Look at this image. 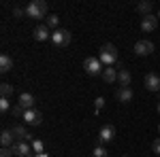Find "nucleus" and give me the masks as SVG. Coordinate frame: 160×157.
Listing matches in <instances>:
<instances>
[{
    "mask_svg": "<svg viewBox=\"0 0 160 157\" xmlns=\"http://www.w3.org/2000/svg\"><path fill=\"white\" fill-rule=\"evenodd\" d=\"M98 60L102 62L105 68H107V66H113V64L118 62V49H115V45L105 43V45L98 49Z\"/></svg>",
    "mask_w": 160,
    "mask_h": 157,
    "instance_id": "nucleus-1",
    "label": "nucleus"
},
{
    "mask_svg": "<svg viewBox=\"0 0 160 157\" xmlns=\"http://www.w3.org/2000/svg\"><path fill=\"white\" fill-rule=\"evenodd\" d=\"M26 15L30 19H47V2L45 0H32L28 7H26Z\"/></svg>",
    "mask_w": 160,
    "mask_h": 157,
    "instance_id": "nucleus-2",
    "label": "nucleus"
},
{
    "mask_svg": "<svg viewBox=\"0 0 160 157\" xmlns=\"http://www.w3.org/2000/svg\"><path fill=\"white\" fill-rule=\"evenodd\" d=\"M83 70H86L90 76H98V74H102L105 66H102V62H100L98 58H86V62H83Z\"/></svg>",
    "mask_w": 160,
    "mask_h": 157,
    "instance_id": "nucleus-3",
    "label": "nucleus"
},
{
    "mask_svg": "<svg viewBox=\"0 0 160 157\" xmlns=\"http://www.w3.org/2000/svg\"><path fill=\"white\" fill-rule=\"evenodd\" d=\"M51 43L56 45V47H66L68 43H71V32L68 30H56V32H51Z\"/></svg>",
    "mask_w": 160,
    "mask_h": 157,
    "instance_id": "nucleus-4",
    "label": "nucleus"
},
{
    "mask_svg": "<svg viewBox=\"0 0 160 157\" xmlns=\"http://www.w3.org/2000/svg\"><path fill=\"white\" fill-rule=\"evenodd\" d=\"M115 140V127L113 125H102L98 132V145H107V142H113Z\"/></svg>",
    "mask_w": 160,
    "mask_h": 157,
    "instance_id": "nucleus-5",
    "label": "nucleus"
},
{
    "mask_svg": "<svg viewBox=\"0 0 160 157\" xmlns=\"http://www.w3.org/2000/svg\"><path fill=\"white\" fill-rule=\"evenodd\" d=\"M11 151H13L15 157H30L32 155V146H30V142H26V140L15 142V145L11 146Z\"/></svg>",
    "mask_w": 160,
    "mask_h": 157,
    "instance_id": "nucleus-6",
    "label": "nucleus"
},
{
    "mask_svg": "<svg viewBox=\"0 0 160 157\" xmlns=\"http://www.w3.org/2000/svg\"><path fill=\"white\" fill-rule=\"evenodd\" d=\"M41 121H43L41 110H37V109L26 110V115H24V123L26 125H41Z\"/></svg>",
    "mask_w": 160,
    "mask_h": 157,
    "instance_id": "nucleus-7",
    "label": "nucleus"
},
{
    "mask_svg": "<svg viewBox=\"0 0 160 157\" xmlns=\"http://www.w3.org/2000/svg\"><path fill=\"white\" fill-rule=\"evenodd\" d=\"M145 89L148 91H160V76L156 72H148L145 74Z\"/></svg>",
    "mask_w": 160,
    "mask_h": 157,
    "instance_id": "nucleus-8",
    "label": "nucleus"
},
{
    "mask_svg": "<svg viewBox=\"0 0 160 157\" xmlns=\"http://www.w3.org/2000/svg\"><path fill=\"white\" fill-rule=\"evenodd\" d=\"M135 53L137 55H149V53H154V43L152 40H137Z\"/></svg>",
    "mask_w": 160,
    "mask_h": 157,
    "instance_id": "nucleus-9",
    "label": "nucleus"
},
{
    "mask_svg": "<svg viewBox=\"0 0 160 157\" xmlns=\"http://www.w3.org/2000/svg\"><path fill=\"white\" fill-rule=\"evenodd\" d=\"M11 132H13V136H15L17 140H26V142H32V140H34V138L30 136V132L26 130L24 125H13Z\"/></svg>",
    "mask_w": 160,
    "mask_h": 157,
    "instance_id": "nucleus-10",
    "label": "nucleus"
},
{
    "mask_svg": "<svg viewBox=\"0 0 160 157\" xmlns=\"http://www.w3.org/2000/svg\"><path fill=\"white\" fill-rule=\"evenodd\" d=\"M32 36H34V40L43 43V40H47V38L51 40V32H49V28H47V25H37V28L32 30Z\"/></svg>",
    "mask_w": 160,
    "mask_h": 157,
    "instance_id": "nucleus-11",
    "label": "nucleus"
},
{
    "mask_svg": "<svg viewBox=\"0 0 160 157\" xmlns=\"http://www.w3.org/2000/svg\"><path fill=\"white\" fill-rule=\"evenodd\" d=\"M156 25H158V17H154V15H148V17L141 19V30H143L145 34H148V32H154Z\"/></svg>",
    "mask_w": 160,
    "mask_h": 157,
    "instance_id": "nucleus-12",
    "label": "nucleus"
},
{
    "mask_svg": "<svg viewBox=\"0 0 160 157\" xmlns=\"http://www.w3.org/2000/svg\"><path fill=\"white\" fill-rule=\"evenodd\" d=\"M132 96H135V94H132V89H130V87H120V89L115 91L118 102H124V104H126V102H132Z\"/></svg>",
    "mask_w": 160,
    "mask_h": 157,
    "instance_id": "nucleus-13",
    "label": "nucleus"
},
{
    "mask_svg": "<svg viewBox=\"0 0 160 157\" xmlns=\"http://www.w3.org/2000/svg\"><path fill=\"white\" fill-rule=\"evenodd\" d=\"M152 11H154V2H152V0H143V2L137 4V13H141L143 17L152 15Z\"/></svg>",
    "mask_w": 160,
    "mask_h": 157,
    "instance_id": "nucleus-14",
    "label": "nucleus"
},
{
    "mask_svg": "<svg viewBox=\"0 0 160 157\" xmlns=\"http://www.w3.org/2000/svg\"><path fill=\"white\" fill-rule=\"evenodd\" d=\"M100 76H102V81H105V83H115V81H118V70H115L113 66H107V68L102 70Z\"/></svg>",
    "mask_w": 160,
    "mask_h": 157,
    "instance_id": "nucleus-15",
    "label": "nucleus"
},
{
    "mask_svg": "<svg viewBox=\"0 0 160 157\" xmlns=\"http://www.w3.org/2000/svg\"><path fill=\"white\" fill-rule=\"evenodd\" d=\"M34 102H37V100H34V96H32V94H28V91H24V94L19 96V104H22L26 110L34 109Z\"/></svg>",
    "mask_w": 160,
    "mask_h": 157,
    "instance_id": "nucleus-16",
    "label": "nucleus"
},
{
    "mask_svg": "<svg viewBox=\"0 0 160 157\" xmlns=\"http://www.w3.org/2000/svg\"><path fill=\"white\" fill-rule=\"evenodd\" d=\"M13 138H15V136H13L11 130H2V134H0V142H2L4 149H11V146L15 145V142H13Z\"/></svg>",
    "mask_w": 160,
    "mask_h": 157,
    "instance_id": "nucleus-17",
    "label": "nucleus"
},
{
    "mask_svg": "<svg viewBox=\"0 0 160 157\" xmlns=\"http://www.w3.org/2000/svg\"><path fill=\"white\" fill-rule=\"evenodd\" d=\"M11 68H13V58L7 55V53H2L0 55V72H9Z\"/></svg>",
    "mask_w": 160,
    "mask_h": 157,
    "instance_id": "nucleus-18",
    "label": "nucleus"
},
{
    "mask_svg": "<svg viewBox=\"0 0 160 157\" xmlns=\"http://www.w3.org/2000/svg\"><path fill=\"white\" fill-rule=\"evenodd\" d=\"M118 83H120V87H128L130 85V72L126 68H120L118 70Z\"/></svg>",
    "mask_w": 160,
    "mask_h": 157,
    "instance_id": "nucleus-19",
    "label": "nucleus"
},
{
    "mask_svg": "<svg viewBox=\"0 0 160 157\" xmlns=\"http://www.w3.org/2000/svg\"><path fill=\"white\" fill-rule=\"evenodd\" d=\"M58 24H60V17H58V15H53V13H51V15H47V28H49V30H53V32H56V30H60V28H58Z\"/></svg>",
    "mask_w": 160,
    "mask_h": 157,
    "instance_id": "nucleus-20",
    "label": "nucleus"
},
{
    "mask_svg": "<svg viewBox=\"0 0 160 157\" xmlns=\"http://www.w3.org/2000/svg\"><path fill=\"white\" fill-rule=\"evenodd\" d=\"M30 146H32V153H34V155L45 153V145H43V140H38V138H34V140L30 142Z\"/></svg>",
    "mask_w": 160,
    "mask_h": 157,
    "instance_id": "nucleus-21",
    "label": "nucleus"
},
{
    "mask_svg": "<svg viewBox=\"0 0 160 157\" xmlns=\"http://www.w3.org/2000/svg\"><path fill=\"white\" fill-rule=\"evenodd\" d=\"M0 94H2V98L13 96V85L11 83H2V85H0Z\"/></svg>",
    "mask_w": 160,
    "mask_h": 157,
    "instance_id": "nucleus-22",
    "label": "nucleus"
},
{
    "mask_svg": "<svg viewBox=\"0 0 160 157\" xmlns=\"http://www.w3.org/2000/svg\"><path fill=\"white\" fill-rule=\"evenodd\" d=\"M13 17H15V19H24V17H28V15H26V9H22V7H13Z\"/></svg>",
    "mask_w": 160,
    "mask_h": 157,
    "instance_id": "nucleus-23",
    "label": "nucleus"
},
{
    "mask_svg": "<svg viewBox=\"0 0 160 157\" xmlns=\"http://www.w3.org/2000/svg\"><path fill=\"white\" fill-rule=\"evenodd\" d=\"M0 110H2V113H9V110H11V102H9V98H0Z\"/></svg>",
    "mask_w": 160,
    "mask_h": 157,
    "instance_id": "nucleus-24",
    "label": "nucleus"
},
{
    "mask_svg": "<svg viewBox=\"0 0 160 157\" xmlns=\"http://www.w3.org/2000/svg\"><path fill=\"white\" fill-rule=\"evenodd\" d=\"M24 115H26V109L22 106V104L13 106V117H22V119H24Z\"/></svg>",
    "mask_w": 160,
    "mask_h": 157,
    "instance_id": "nucleus-25",
    "label": "nucleus"
},
{
    "mask_svg": "<svg viewBox=\"0 0 160 157\" xmlns=\"http://www.w3.org/2000/svg\"><path fill=\"white\" fill-rule=\"evenodd\" d=\"M92 155H94V157H107V149H105L102 145H98L96 149H94V153H92Z\"/></svg>",
    "mask_w": 160,
    "mask_h": 157,
    "instance_id": "nucleus-26",
    "label": "nucleus"
},
{
    "mask_svg": "<svg viewBox=\"0 0 160 157\" xmlns=\"http://www.w3.org/2000/svg\"><path fill=\"white\" fill-rule=\"evenodd\" d=\"M102 106H105V98H96V102H94V109H96V113H98V110H102Z\"/></svg>",
    "mask_w": 160,
    "mask_h": 157,
    "instance_id": "nucleus-27",
    "label": "nucleus"
},
{
    "mask_svg": "<svg viewBox=\"0 0 160 157\" xmlns=\"http://www.w3.org/2000/svg\"><path fill=\"white\" fill-rule=\"evenodd\" d=\"M152 151H154L156 155H160V138H156V140L152 142Z\"/></svg>",
    "mask_w": 160,
    "mask_h": 157,
    "instance_id": "nucleus-28",
    "label": "nucleus"
},
{
    "mask_svg": "<svg viewBox=\"0 0 160 157\" xmlns=\"http://www.w3.org/2000/svg\"><path fill=\"white\" fill-rule=\"evenodd\" d=\"M0 157H13V151H11V149H4V146H2V151H0Z\"/></svg>",
    "mask_w": 160,
    "mask_h": 157,
    "instance_id": "nucleus-29",
    "label": "nucleus"
},
{
    "mask_svg": "<svg viewBox=\"0 0 160 157\" xmlns=\"http://www.w3.org/2000/svg\"><path fill=\"white\" fill-rule=\"evenodd\" d=\"M32 157H49L47 153H38V155H32Z\"/></svg>",
    "mask_w": 160,
    "mask_h": 157,
    "instance_id": "nucleus-30",
    "label": "nucleus"
},
{
    "mask_svg": "<svg viewBox=\"0 0 160 157\" xmlns=\"http://www.w3.org/2000/svg\"><path fill=\"white\" fill-rule=\"evenodd\" d=\"M158 115H160V102H158Z\"/></svg>",
    "mask_w": 160,
    "mask_h": 157,
    "instance_id": "nucleus-31",
    "label": "nucleus"
},
{
    "mask_svg": "<svg viewBox=\"0 0 160 157\" xmlns=\"http://www.w3.org/2000/svg\"><path fill=\"white\" fill-rule=\"evenodd\" d=\"M158 134H160V125H158Z\"/></svg>",
    "mask_w": 160,
    "mask_h": 157,
    "instance_id": "nucleus-32",
    "label": "nucleus"
},
{
    "mask_svg": "<svg viewBox=\"0 0 160 157\" xmlns=\"http://www.w3.org/2000/svg\"><path fill=\"white\" fill-rule=\"evenodd\" d=\"M158 17H160V11H158Z\"/></svg>",
    "mask_w": 160,
    "mask_h": 157,
    "instance_id": "nucleus-33",
    "label": "nucleus"
}]
</instances>
